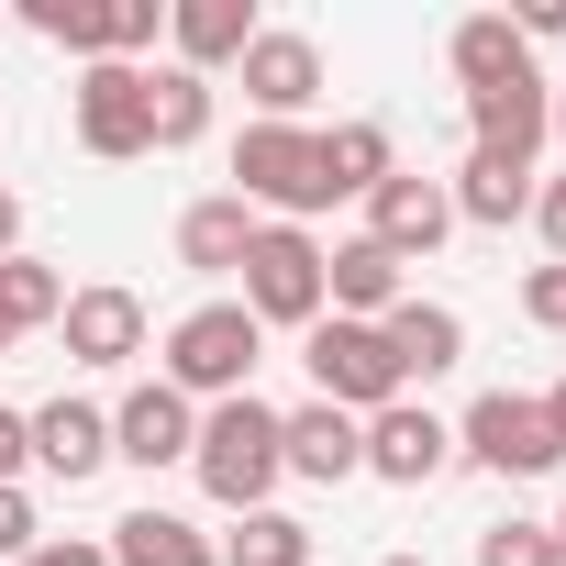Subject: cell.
Wrapping results in <instances>:
<instances>
[{"instance_id": "1", "label": "cell", "mask_w": 566, "mask_h": 566, "mask_svg": "<svg viewBox=\"0 0 566 566\" xmlns=\"http://www.w3.org/2000/svg\"><path fill=\"white\" fill-rule=\"evenodd\" d=\"M189 467H200V489H211L222 511H266V489L290 478V467H277V411H266L255 389H244V400H211Z\"/></svg>"}, {"instance_id": "2", "label": "cell", "mask_w": 566, "mask_h": 566, "mask_svg": "<svg viewBox=\"0 0 566 566\" xmlns=\"http://www.w3.org/2000/svg\"><path fill=\"white\" fill-rule=\"evenodd\" d=\"M255 356H266L255 312H244V301H200V312L167 334V389H178V400H244V389H255Z\"/></svg>"}, {"instance_id": "3", "label": "cell", "mask_w": 566, "mask_h": 566, "mask_svg": "<svg viewBox=\"0 0 566 566\" xmlns=\"http://www.w3.org/2000/svg\"><path fill=\"white\" fill-rule=\"evenodd\" d=\"M233 178H244L233 200H244V211H277V222L334 211V189H323V134H312V123H244Z\"/></svg>"}, {"instance_id": "4", "label": "cell", "mask_w": 566, "mask_h": 566, "mask_svg": "<svg viewBox=\"0 0 566 566\" xmlns=\"http://www.w3.org/2000/svg\"><path fill=\"white\" fill-rule=\"evenodd\" d=\"M301 367H312V389L334 400V411H389V400H411V378H400V356H389V334L378 323H345V312H323L312 334H301Z\"/></svg>"}, {"instance_id": "5", "label": "cell", "mask_w": 566, "mask_h": 566, "mask_svg": "<svg viewBox=\"0 0 566 566\" xmlns=\"http://www.w3.org/2000/svg\"><path fill=\"white\" fill-rule=\"evenodd\" d=\"M244 312H255V334L266 323H323V244L301 233V222H255V244H244Z\"/></svg>"}, {"instance_id": "6", "label": "cell", "mask_w": 566, "mask_h": 566, "mask_svg": "<svg viewBox=\"0 0 566 566\" xmlns=\"http://www.w3.org/2000/svg\"><path fill=\"white\" fill-rule=\"evenodd\" d=\"M455 444H467L489 478H555V467H566V433H555V422H544V400H522V389H489V400H467Z\"/></svg>"}, {"instance_id": "7", "label": "cell", "mask_w": 566, "mask_h": 566, "mask_svg": "<svg viewBox=\"0 0 566 566\" xmlns=\"http://www.w3.org/2000/svg\"><path fill=\"white\" fill-rule=\"evenodd\" d=\"M78 145L90 156H156V101H145V67H78Z\"/></svg>"}, {"instance_id": "8", "label": "cell", "mask_w": 566, "mask_h": 566, "mask_svg": "<svg viewBox=\"0 0 566 566\" xmlns=\"http://www.w3.org/2000/svg\"><path fill=\"white\" fill-rule=\"evenodd\" d=\"M467 123H478V156L533 167L544 134H555V90H544V67H522V78H500V90H467Z\"/></svg>"}, {"instance_id": "9", "label": "cell", "mask_w": 566, "mask_h": 566, "mask_svg": "<svg viewBox=\"0 0 566 566\" xmlns=\"http://www.w3.org/2000/svg\"><path fill=\"white\" fill-rule=\"evenodd\" d=\"M444 467H455V422H433L422 400L367 411V478H389V489H433Z\"/></svg>"}, {"instance_id": "10", "label": "cell", "mask_w": 566, "mask_h": 566, "mask_svg": "<svg viewBox=\"0 0 566 566\" xmlns=\"http://www.w3.org/2000/svg\"><path fill=\"white\" fill-rule=\"evenodd\" d=\"M233 67H244L255 123H301V112L323 101V45H312V34H266V23H255V45H244Z\"/></svg>"}, {"instance_id": "11", "label": "cell", "mask_w": 566, "mask_h": 566, "mask_svg": "<svg viewBox=\"0 0 566 566\" xmlns=\"http://www.w3.org/2000/svg\"><path fill=\"white\" fill-rule=\"evenodd\" d=\"M277 467L334 489V478H367V422L334 411V400H301V411H277Z\"/></svg>"}, {"instance_id": "12", "label": "cell", "mask_w": 566, "mask_h": 566, "mask_svg": "<svg viewBox=\"0 0 566 566\" xmlns=\"http://www.w3.org/2000/svg\"><path fill=\"white\" fill-rule=\"evenodd\" d=\"M444 233H455L444 178H411V167H400V178H378V189H367V244H389L400 266H411V255H433Z\"/></svg>"}, {"instance_id": "13", "label": "cell", "mask_w": 566, "mask_h": 566, "mask_svg": "<svg viewBox=\"0 0 566 566\" xmlns=\"http://www.w3.org/2000/svg\"><path fill=\"white\" fill-rule=\"evenodd\" d=\"M189 444H200V411H189L167 378H145V389L112 411V455L145 467V478H156V467H189Z\"/></svg>"}, {"instance_id": "14", "label": "cell", "mask_w": 566, "mask_h": 566, "mask_svg": "<svg viewBox=\"0 0 566 566\" xmlns=\"http://www.w3.org/2000/svg\"><path fill=\"white\" fill-rule=\"evenodd\" d=\"M56 334H67L78 367H134V356H145V301H134V290H67Z\"/></svg>"}, {"instance_id": "15", "label": "cell", "mask_w": 566, "mask_h": 566, "mask_svg": "<svg viewBox=\"0 0 566 566\" xmlns=\"http://www.w3.org/2000/svg\"><path fill=\"white\" fill-rule=\"evenodd\" d=\"M23 433H34V467L67 489L112 467V411H90V400H45V411H23Z\"/></svg>"}, {"instance_id": "16", "label": "cell", "mask_w": 566, "mask_h": 566, "mask_svg": "<svg viewBox=\"0 0 566 566\" xmlns=\"http://www.w3.org/2000/svg\"><path fill=\"white\" fill-rule=\"evenodd\" d=\"M400 301H411V290H400V255H389V244L356 233V244L323 255V312H345V323H389Z\"/></svg>"}, {"instance_id": "17", "label": "cell", "mask_w": 566, "mask_h": 566, "mask_svg": "<svg viewBox=\"0 0 566 566\" xmlns=\"http://www.w3.org/2000/svg\"><path fill=\"white\" fill-rule=\"evenodd\" d=\"M167 34H178V67L211 78L255 45V0H167Z\"/></svg>"}, {"instance_id": "18", "label": "cell", "mask_w": 566, "mask_h": 566, "mask_svg": "<svg viewBox=\"0 0 566 566\" xmlns=\"http://www.w3.org/2000/svg\"><path fill=\"white\" fill-rule=\"evenodd\" d=\"M244 244H255V211H244L233 189L178 211V266H200V277H233V266H244Z\"/></svg>"}, {"instance_id": "19", "label": "cell", "mask_w": 566, "mask_h": 566, "mask_svg": "<svg viewBox=\"0 0 566 566\" xmlns=\"http://www.w3.org/2000/svg\"><path fill=\"white\" fill-rule=\"evenodd\" d=\"M389 356H400V378H444V367H467V323L444 312V301H400L389 323Z\"/></svg>"}, {"instance_id": "20", "label": "cell", "mask_w": 566, "mask_h": 566, "mask_svg": "<svg viewBox=\"0 0 566 566\" xmlns=\"http://www.w3.org/2000/svg\"><path fill=\"white\" fill-rule=\"evenodd\" d=\"M112 566H222V544L178 511H123L112 522Z\"/></svg>"}, {"instance_id": "21", "label": "cell", "mask_w": 566, "mask_h": 566, "mask_svg": "<svg viewBox=\"0 0 566 566\" xmlns=\"http://www.w3.org/2000/svg\"><path fill=\"white\" fill-rule=\"evenodd\" d=\"M444 56H455V78H467V90H500V78H522V67H533V45L511 34V12H467Z\"/></svg>"}, {"instance_id": "22", "label": "cell", "mask_w": 566, "mask_h": 566, "mask_svg": "<svg viewBox=\"0 0 566 566\" xmlns=\"http://www.w3.org/2000/svg\"><path fill=\"white\" fill-rule=\"evenodd\" d=\"M378 178H400L389 123H334V134H323V189H334V200H367Z\"/></svg>"}, {"instance_id": "23", "label": "cell", "mask_w": 566, "mask_h": 566, "mask_svg": "<svg viewBox=\"0 0 566 566\" xmlns=\"http://www.w3.org/2000/svg\"><path fill=\"white\" fill-rule=\"evenodd\" d=\"M444 200H455V222H489V233H500V222H522V211H533V167H500V156H467Z\"/></svg>"}, {"instance_id": "24", "label": "cell", "mask_w": 566, "mask_h": 566, "mask_svg": "<svg viewBox=\"0 0 566 566\" xmlns=\"http://www.w3.org/2000/svg\"><path fill=\"white\" fill-rule=\"evenodd\" d=\"M67 312V277L45 266V255H0V345L12 334H45Z\"/></svg>"}, {"instance_id": "25", "label": "cell", "mask_w": 566, "mask_h": 566, "mask_svg": "<svg viewBox=\"0 0 566 566\" xmlns=\"http://www.w3.org/2000/svg\"><path fill=\"white\" fill-rule=\"evenodd\" d=\"M222 566H312V522L301 511H233Z\"/></svg>"}, {"instance_id": "26", "label": "cell", "mask_w": 566, "mask_h": 566, "mask_svg": "<svg viewBox=\"0 0 566 566\" xmlns=\"http://www.w3.org/2000/svg\"><path fill=\"white\" fill-rule=\"evenodd\" d=\"M145 101H156V145H167V156L211 134V78H189V67H156V78H145Z\"/></svg>"}, {"instance_id": "27", "label": "cell", "mask_w": 566, "mask_h": 566, "mask_svg": "<svg viewBox=\"0 0 566 566\" xmlns=\"http://www.w3.org/2000/svg\"><path fill=\"white\" fill-rule=\"evenodd\" d=\"M478 566H555V533L544 522H489L478 533Z\"/></svg>"}, {"instance_id": "28", "label": "cell", "mask_w": 566, "mask_h": 566, "mask_svg": "<svg viewBox=\"0 0 566 566\" xmlns=\"http://www.w3.org/2000/svg\"><path fill=\"white\" fill-rule=\"evenodd\" d=\"M522 323L566 334V266H533V277H522Z\"/></svg>"}, {"instance_id": "29", "label": "cell", "mask_w": 566, "mask_h": 566, "mask_svg": "<svg viewBox=\"0 0 566 566\" xmlns=\"http://www.w3.org/2000/svg\"><path fill=\"white\" fill-rule=\"evenodd\" d=\"M34 544H45V533H34V500H23V489H0V566H23Z\"/></svg>"}, {"instance_id": "30", "label": "cell", "mask_w": 566, "mask_h": 566, "mask_svg": "<svg viewBox=\"0 0 566 566\" xmlns=\"http://www.w3.org/2000/svg\"><path fill=\"white\" fill-rule=\"evenodd\" d=\"M533 233H544V255L566 266V178H533Z\"/></svg>"}, {"instance_id": "31", "label": "cell", "mask_w": 566, "mask_h": 566, "mask_svg": "<svg viewBox=\"0 0 566 566\" xmlns=\"http://www.w3.org/2000/svg\"><path fill=\"white\" fill-rule=\"evenodd\" d=\"M23 566H112V544H78V533H45Z\"/></svg>"}, {"instance_id": "32", "label": "cell", "mask_w": 566, "mask_h": 566, "mask_svg": "<svg viewBox=\"0 0 566 566\" xmlns=\"http://www.w3.org/2000/svg\"><path fill=\"white\" fill-rule=\"evenodd\" d=\"M23 467H34V433H23V411H0V489H23Z\"/></svg>"}, {"instance_id": "33", "label": "cell", "mask_w": 566, "mask_h": 566, "mask_svg": "<svg viewBox=\"0 0 566 566\" xmlns=\"http://www.w3.org/2000/svg\"><path fill=\"white\" fill-rule=\"evenodd\" d=\"M511 34L533 45V34H566V0H522V12H511Z\"/></svg>"}, {"instance_id": "34", "label": "cell", "mask_w": 566, "mask_h": 566, "mask_svg": "<svg viewBox=\"0 0 566 566\" xmlns=\"http://www.w3.org/2000/svg\"><path fill=\"white\" fill-rule=\"evenodd\" d=\"M0 255H23V200L0 189Z\"/></svg>"}, {"instance_id": "35", "label": "cell", "mask_w": 566, "mask_h": 566, "mask_svg": "<svg viewBox=\"0 0 566 566\" xmlns=\"http://www.w3.org/2000/svg\"><path fill=\"white\" fill-rule=\"evenodd\" d=\"M544 422H555V433H566V378H555V389H544Z\"/></svg>"}, {"instance_id": "36", "label": "cell", "mask_w": 566, "mask_h": 566, "mask_svg": "<svg viewBox=\"0 0 566 566\" xmlns=\"http://www.w3.org/2000/svg\"><path fill=\"white\" fill-rule=\"evenodd\" d=\"M544 533H555V566H566V511H555V522H544Z\"/></svg>"}, {"instance_id": "37", "label": "cell", "mask_w": 566, "mask_h": 566, "mask_svg": "<svg viewBox=\"0 0 566 566\" xmlns=\"http://www.w3.org/2000/svg\"><path fill=\"white\" fill-rule=\"evenodd\" d=\"M555 145H566V90H555Z\"/></svg>"}, {"instance_id": "38", "label": "cell", "mask_w": 566, "mask_h": 566, "mask_svg": "<svg viewBox=\"0 0 566 566\" xmlns=\"http://www.w3.org/2000/svg\"><path fill=\"white\" fill-rule=\"evenodd\" d=\"M389 566H411V555H389Z\"/></svg>"}]
</instances>
